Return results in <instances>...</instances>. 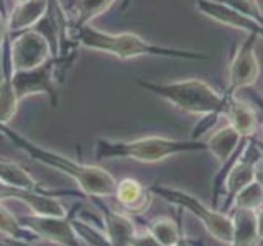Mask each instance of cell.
<instances>
[{"label": "cell", "mask_w": 263, "mask_h": 246, "mask_svg": "<svg viewBox=\"0 0 263 246\" xmlns=\"http://www.w3.org/2000/svg\"><path fill=\"white\" fill-rule=\"evenodd\" d=\"M0 130L4 131V135L10 139V141H13V145H16L22 151L31 156L33 159L40 161L41 164H45V166L61 171L66 176H69L86 195L109 197L115 194L117 180H115V177L107 169L101 166H92V164L74 161L72 158H69V156H66V154L41 148L40 145L30 141L28 138H25L16 133V131L7 128V125L0 127Z\"/></svg>", "instance_id": "1"}, {"label": "cell", "mask_w": 263, "mask_h": 246, "mask_svg": "<svg viewBox=\"0 0 263 246\" xmlns=\"http://www.w3.org/2000/svg\"><path fill=\"white\" fill-rule=\"evenodd\" d=\"M78 33L79 46L92 51L105 53L120 61L135 59L140 56H160V57H176V59H208V56L196 51H186V49H176L168 46H158L148 43L142 36L135 33H107L94 28L92 25H82L74 27Z\"/></svg>", "instance_id": "2"}, {"label": "cell", "mask_w": 263, "mask_h": 246, "mask_svg": "<svg viewBox=\"0 0 263 246\" xmlns=\"http://www.w3.org/2000/svg\"><path fill=\"white\" fill-rule=\"evenodd\" d=\"M205 150L196 139H176L166 136H143L137 139H97V159H134L138 162H160L187 151Z\"/></svg>", "instance_id": "3"}, {"label": "cell", "mask_w": 263, "mask_h": 246, "mask_svg": "<svg viewBox=\"0 0 263 246\" xmlns=\"http://www.w3.org/2000/svg\"><path fill=\"white\" fill-rule=\"evenodd\" d=\"M137 84L148 92L161 97L163 100L170 102L176 109L191 115L216 117L219 113H226L227 109L229 97L220 95L208 82L199 79L176 80L168 82V84L138 79Z\"/></svg>", "instance_id": "4"}, {"label": "cell", "mask_w": 263, "mask_h": 246, "mask_svg": "<svg viewBox=\"0 0 263 246\" xmlns=\"http://www.w3.org/2000/svg\"><path fill=\"white\" fill-rule=\"evenodd\" d=\"M153 192L160 194L164 200L181 205L183 209L191 212L196 218H199V221L205 227V230H208L216 240L226 244H232V240H234L232 218L226 217L224 213H219L216 210L209 209L208 205L202 203L197 197L187 194L184 191H179V189L160 186V187H153Z\"/></svg>", "instance_id": "5"}, {"label": "cell", "mask_w": 263, "mask_h": 246, "mask_svg": "<svg viewBox=\"0 0 263 246\" xmlns=\"http://www.w3.org/2000/svg\"><path fill=\"white\" fill-rule=\"evenodd\" d=\"M51 43L41 31L25 30L16 35L10 45L12 71H27L49 61Z\"/></svg>", "instance_id": "6"}, {"label": "cell", "mask_w": 263, "mask_h": 246, "mask_svg": "<svg viewBox=\"0 0 263 246\" xmlns=\"http://www.w3.org/2000/svg\"><path fill=\"white\" fill-rule=\"evenodd\" d=\"M260 38L255 33L247 35L243 43L237 48V51L229 66V87L226 97H234L240 89L255 86L260 76V64L255 54V43Z\"/></svg>", "instance_id": "7"}, {"label": "cell", "mask_w": 263, "mask_h": 246, "mask_svg": "<svg viewBox=\"0 0 263 246\" xmlns=\"http://www.w3.org/2000/svg\"><path fill=\"white\" fill-rule=\"evenodd\" d=\"M22 225L35 236L58 244V246H81V240L68 217H49V215H28L20 217Z\"/></svg>", "instance_id": "8"}, {"label": "cell", "mask_w": 263, "mask_h": 246, "mask_svg": "<svg viewBox=\"0 0 263 246\" xmlns=\"http://www.w3.org/2000/svg\"><path fill=\"white\" fill-rule=\"evenodd\" d=\"M12 84L18 100H23V98L36 94H46L53 105L58 104L53 59H49L45 64L33 69L12 71Z\"/></svg>", "instance_id": "9"}, {"label": "cell", "mask_w": 263, "mask_h": 246, "mask_svg": "<svg viewBox=\"0 0 263 246\" xmlns=\"http://www.w3.org/2000/svg\"><path fill=\"white\" fill-rule=\"evenodd\" d=\"M4 200H18L36 215L68 217V209L58 197L45 194L43 191H30V189L8 184L0 179V202Z\"/></svg>", "instance_id": "10"}, {"label": "cell", "mask_w": 263, "mask_h": 246, "mask_svg": "<svg viewBox=\"0 0 263 246\" xmlns=\"http://www.w3.org/2000/svg\"><path fill=\"white\" fill-rule=\"evenodd\" d=\"M196 7L214 22L222 23L230 28L240 30L245 33V35L255 33V35L263 38L261 25L253 22L252 18H249V16L242 15L240 12L234 10V8H230L229 5L219 2V0H196Z\"/></svg>", "instance_id": "11"}, {"label": "cell", "mask_w": 263, "mask_h": 246, "mask_svg": "<svg viewBox=\"0 0 263 246\" xmlns=\"http://www.w3.org/2000/svg\"><path fill=\"white\" fill-rule=\"evenodd\" d=\"M260 161V151L253 143H245L240 154H238L237 162L230 168V172L226 179V189L229 200H234L235 195L242 191L245 186H249L252 180H255L257 174V166Z\"/></svg>", "instance_id": "12"}, {"label": "cell", "mask_w": 263, "mask_h": 246, "mask_svg": "<svg viewBox=\"0 0 263 246\" xmlns=\"http://www.w3.org/2000/svg\"><path fill=\"white\" fill-rule=\"evenodd\" d=\"M51 0H28V2H18L7 18L8 33H20L35 27L48 13Z\"/></svg>", "instance_id": "13"}, {"label": "cell", "mask_w": 263, "mask_h": 246, "mask_svg": "<svg viewBox=\"0 0 263 246\" xmlns=\"http://www.w3.org/2000/svg\"><path fill=\"white\" fill-rule=\"evenodd\" d=\"M104 235L110 246H132V240L137 233L134 221L127 215L110 209H102Z\"/></svg>", "instance_id": "14"}, {"label": "cell", "mask_w": 263, "mask_h": 246, "mask_svg": "<svg viewBox=\"0 0 263 246\" xmlns=\"http://www.w3.org/2000/svg\"><path fill=\"white\" fill-rule=\"evenodd\" d=\"M224 115L229 120V125L234 127L242 138L253 136L255 131L258 128V117H257V113H255L253 107L250 104L240 100V98L229 97L227 109Z\"/></svg>", "instance_id": "15"}, {"label": "cell", "mask_w": 263, "mask_h": 246, "mask_svg": "<svg viewBox=\"0 0 263 246\" xmlns=\"http://www.w3.org/2000/svg\"><path fill=\"white\" fill-rule=\"evenodd\" d=\"M243 139L245 138L238 135V131L234 127L226 125L220 130H217L216 133L208 139L205 150H208L220 164H227V161L232 158V154L237 151V148L242 145Z\"/></svg>", "instance_id": "16"}, {"label": "cell", "mask_w": 263, "mask_h": 246, "mask_svg": "<svg viewBox=\"0 0 263 246\" xmlns=\"http://www.w3.org/2000/svg\"><path fill=\"white\" fill-rule=\"evenodd\" d=\"M232 246H252L260 238L257 225V212L235 207V213L232 217Z\"/></svg>", "instance_id": "17"}, {"label": "cell", "mask_w": 263, "mask_h": 246, "mask_svg": "<svg viewBox=\"0 0 263 246\" xmlns=\"http://www.w3.org/2000/svg\"><path fill=\"white\" fill-rule=\"evenodd\" d=\"M115 197L117 200L128 210L140 212L148 205V194L145 187L135 179H123L117 182V189H115Z\"/></svg>", "instance_id": "18"}, {"label": "cell", "mask_w": 263, "mask_h": 246, "mask_svg": "<svg viewBox=\"0 0 263 246\" xmlns=\"http://www.w3.org/2000/svg\"><path fill=\"white\" fill-rule=\"evenodd\" d=\"M18 104L20 100L12 84V71H8L0 82V127H5L12 121L18 110Z\"/></svg>", "instance_id": "19"}, {"label": "cell", "mask_w": 263, "mask_h": 246, "mask_svg": "<svg viewBox=\"0 0 263 246\" xmlns=\"http://www.w3.org/2000/svg\"><path fill=\"white\" fill-rule=\"evenodd\" d=\"M114 2L115 0H72V10L76 15L74 27L89 25L97 16L105 13V10H109Z\"/></svg>", "instance_id": "20"}, {"label": "cell", "mask_w": 263, "mask_h": 246, "mask_svg": "<svg viewBox=\"0 0 263 246\" xmlns=\"http://www.w3.org/2000/svg\"><path fill=\"white\" fill-rule=\"evenodd\" d=\"M0 235L10 238L15 243L23 244L30 243L31 236H35L22 225L20 218H16L5 205H2V202H0Z\"/></svg>", "instance_id": "21"}, {"label": "cell", "mask_w": 263, "mask_h": 246, "mask_svg": "<svg viewBox=\"0 0 263 246\" xmlns=\"http://www.w3.org/2000/svg\"><path fill=\"white\" fill-rule=\"evenodd\" d=\"M0 179L5 180L8 184L30 189V191H41L36 179L33 177L30 172L25 171L22 166H18V164L12 161L0 159Z\"/></svg>", "instance_id": "22"}, {"label": "cell", "mask_w": 263, "mask_h": 246, "mask_svg": "<svg viewBox=\"0 0 263 246\" xmlns=\"http://www.w3.org/2000/svg\"><path fill=\"white\" fill-rule=\"evenodd\" d=\"M148 232L155 236V240L161 246H175L181 240L178 227L171 218L163 217V218H156V220L150 221Z\"/></svg>", "instance_id": "23"}, {"label": "cell", "mask_w": 263, "mask_h": 246, "mask_svg": "<svg viewBox=\"0 0 263 246\" xmlns=\"http://www.w3.org/2000/svg\"><path fill=\"white\" fill-rule=\"evenodd\" d=\"M235 207L238 209H249V210H255L263 207V189L260 186V182L257 179L252 180L249 186H245L240 192L235 195Z\"/></svg>", "instance_id": "24"}, {"label": "cell", "mask_w": 263, "mask_h": 246, "mask_svg": "<svg viewBox=\"0 0 263 246\" xmlns=\"http://www.w3.org/2000/svg\"><path fill=\"white\" fill-rule=\"evenodd\" d=\"M219 2L229 5L230 8L249 16V18H252L253 22H257L263 27V10L260 8L257 0H219Z\"/></svg>", "instance_id": "25"}, {"label": "cell", "mask_w": 263, "mask_h": 246, "mask_svg": "<svg viewBox=\"0 0 263 246\" xmlns=\"http://www.w3.org/2000/svg\"><path fill=\"white\" fill-rule=\"evenodd\" d=\"M132 246H161L155 240V236L150 232L145 233H135L134 240H132Z\"/></svg>", "instance_id": "26"}, {"label": "cell", "mask_w": 263, "mask_h": 246, "mask_svg": "<svg viewBox=\"0 0 263 246\" xmlns=\"http://www.w3.org/2000/svg\"><path fill=\"white\" fill-rule=\"evenodd\" d=\"M8 36V23H7V18L4 16L2 10H0V45L4 43Z\"/></svg>", "instance_id": "27"}, {"label": "cell", "mask_w": 263, "mask_h": 246, "mask_svg": "<svg viewBox=\"0 0 263 246\" xmlns=\"http://www.w3.org/2000/svg\"><path fill=\"white\" fill-rule=\"evenodd\" d=\"M257 225H258V236L263 238V207L257 210Z\"/></svg>", "instance_id": "28"}, {"label": "cell", "mask_w": 263, "mask_h": 246, "mask_svg": "<svg viewBox=\"0 0 263 246\" xmlns=\"http://www.w3.org/2000/svg\"><path fill=\"white\" fill-rule=\"evenodd\" d=\"M255 179L258 180L261 189H263V169H257V174H255Z\"/></svg>", "instance_id": "29"}, {"label": "cell", "mask_w": 263, "mask_h": 246, "mask_svg": "<svg viewBox=\"0 0 263 246\" xmlns=\"http://www.w3.org/2000/svg\"><path fill=\"white\" fill-rule=\"evenodd\" d=\"M175 246H189V244H187V243H186L184 240H179V241H178V243H176Z\"/></svg>", "instance_id": "30"}, {"label": "cell", "mask_w": 263, "mask_h": 246, "mask_svg": "<svg viewBox=\"0 0 263 246\" xmlns=\"http://www.w3.org/2000/svg\"><path fill=\"white\" fill-rule=\"evenodd\" d=\"M18 2H28V0H16V4H18Z\"/></svg>", "instance_id": "31"}, {"label": "cell", "mask_w": 263, "mask_h": 246, "mask_svg": "<svg viewBox=\"0 0 263 246\" xmlns=\"http://www.w3.org/2000/svg\"><path fill=\"white\" fill-rule=\"evenodd\" d=\"M0 246H10V244H5V243H2V241H0Z\"/></svg>", "instance_id": "32"}]
</instances>
